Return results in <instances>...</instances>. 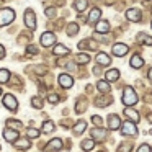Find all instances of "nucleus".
I'll list each match as a JSON object with an SVG mask.
<instances>
[{
  "mask_svg": "<svg viewBox=\"0 0 152 152\" xmlns=\"http://www.w3.org/2000/svg\"><path fill=\"white\" fill-rule=\"evenodd\" d=\"M121 102L124 103L126 106L136 105V102H137V93H136V90L132 88V87H126V88H124V93H123Z\"/></svg>",
  "mask_w": 152,
  "mask_h": 152,
  "instance_id": "f257e3e1",
  "label": "nucleus"
},
{
  "mask_svg": "<svg viewBox=\"0 0 152 152\" xmlns=\"http://www.w3.org/2000/svg\"><path fill=\"white\" fill-rule=\"evenodd\" d=\"M15 20V12L12 8H4L0 10V26H5V25H10Z\"/></svg>",
  "mask_w": 152,
  "mask_h": 152,
  "instance_id": "f03ea898",
  "label": "nucleus"
},
{
  "mask_svg": "<svg viewBox=\"0 0 152 152\" xmlns=\"http://www.w3.org/2000/svg\"><path fill=\"white\" fill-rule=\"evenodd\" d=\"M137 123H132V121H124L121 124V134L124 136H137Z\"/></svg>",
  "mask_w": 152,
  "mask_h": 152,
  "instance_id": "7ed1b4c3",
  "label": "nucleus"
},
{
  "mask_svg": "<svg viewBox=\"0 0 152 152\" xmlns=\"http://www.w3.org/2000/svg\"><path fill=\"white\" fill-rule=\"evenodd\" d=\"M2 102H4V106H7L10 111H15V110L18 108V102H17V98H15L12 93H7V95L4 96V100H2Z\"/></svg>",
  "mask_w": 152,
  "mask_h": 152,
  "instance_id": "20e7f679",
  "label": "nucleus"
},
{
  "mask_svg": "<svg viewBox=\"0 0 152 152\" xmlns=\"http://www.w3.org/2000/svg\"><path fill=\"white\" fill-rule=\"evenodd\" d=\"M25 25L30 30H36V17H34L33 10H26L25 12Z\"/></svg>",
  "mask_w": 152,
  "mask_h": 152,
  "instance_id": "39448f33",
  "label": "nucleus"
},
{
  "mask_svg": "<svg viewBox=\"0 0 152 152\" xmlns=\"http://www.w3.org/2000/svg\"><path fill=\"white\" fill-rule=\"evenodd\" d=\"M106 134H108V132H106L103 128H93V129H92V139H93V141H96V142L105 141V139H106Z\"/></svg>",
  "mask_w": 152,
  "mask_h": 152,
  "instance_id": "423d86ee",
  "label": "nucleus"
},
{
  "mask_svg": "<svg viewBox=\"0 0 152 152\" xmlns=\"http://www.w3.org/2000/svg\"><path fill=\"white\" fill-rule=\"evenodd\" d=\"M54 41H56V34L54 33H43L41 34V44H43L44 48H49V46H53L54 44Z\"/></svg>",
  "mask_w": 152,
  "mask_h": 152,
  "instance_id": "0eeeda50",
  "label": "nucleus"
},
{
  "mask_svg": "<svg viewBox=\"0 0 152 152\" xmlns=\"http://www.w3.org/2000/svg\"><path fill=\"white\" fill-rule=\"evenodd\" d=\"M59 85L62 88H70L74 85V79L69 75V74H61L59 75Z\"/></svg>",
  "mask_w": 152,
  "mask_h": 152,
  "instance_id": "6e6552de",
  "label": "nucleus"
},
{
  "mask_svg": "<svg viewBox=\"0 0 152 152\" xmlns=\"http://www.w3.org/2000/svg\"><path fill=\"white\" fill-rule=\"evenodd\" d=\"M128 51H129V48L126 46V44H123V43H116L115 46H113V54H115V56H118V57L126 56V54H128Z\"/></svg>",
  "mask_w": 152,
  "mask_h": 152,
  "instance_id": "1a4fd4ad",
  "label": "nucleus"
},
{
  "mask_svg": "<svg viewBox=\"0 0 152 152\" xmlns=\"http://www.w3.org/2000/svg\"><path fill=\"white\" fill-rule=\"evenodd\" d=\"M4 139L5 141H8V142H17L18 139V131H15V129H12V128H7L4 131Z\"/></svg>",
  "mask_w": 152,
  "mask_h": 152,
  "instance_id": "9d476101",
  "label": "nucleus"
},
{
  "mask_svg": "<svg viewBox=\"0 0 152 152\" xmlns=\"http://www.w3.org/2000/svg\"><path fill=\"white\" fill-rule=\"evenodd\" d=\"M126 18H128L129 21H141V18H142L141 10H139V8H129V10L126 12Z\"/></svg>",
  "mask_w": 152,
  "mask_h": 152,
  "instance_id": "9b49d317",
  "label": "nucleus"
},
{
  "mask_svg": "<svg viewBox=\"0 0 152 152\" xmlns=\"http://www.w3.org/2000/svg\"><path fill=\"white\" fill-rule=\"evenodd\" d=\"M108 128L111 129V131L121 128V119H119L118 115H110L108 116Z\"/></svg>",
  "mask_w": 152,
  "mask_h": 152,
  "instance_id": "f8f14e48",
  "label": "nucleus"
},
{
  "mask_svg": "<svg viewBox=\"0 0 152 152\" xmlns=\"http://www.w3.org/2000/svg\"><path fill=\"white\" fill-rule=\"evenodd\" d=\"M61 149H62V141L61 139H53V141L48 142L46 152H56V151H61Z\"/></svg>",
  "mask_w": 152,
  "mask_h": 152,
  "instance_id": "ddd939ff",
  "label": "nucleus"
},
{
  "mask_svg": "<svg viewBox=\"0 0 152 152\" xmlns=\"http://www.w3.org/2000/svg\"><path fill=\"white\" fill-rule=\"evenodd\" d=\"M124 115L128 116L129 121H132V123H139V119H141L139 118V113L136 111L134 108H131V106H126L124 108Z\"/></svg>",
  "mask_w": 152,
  "mask_h": 152,
  "instance_id": "4468645a",
  "label": "nucleus"
},
{
  "mask_svg": "<svg viewBox=\"0 0 152 152\" xmlns=\"http://www.w3.org/2000/svg\"><path fill=\"white\" fill-rule=\"evenodd\" d=\"M96 64L106 67V66H110V64H111V57H110L106 53H98V54H96Z\"/></svg>",
  "mask_w": 152,
  "mask_h": 152,
  "instance_id": "2eb2a0df",
  "label": "nucleus"
},
{
  "mask_svg": "<svg viewBox=\"0 0 152 152\" xmlns=\"http://www.w3.org/2000/svg\"><path fill=\"white\" fill-rule=\"evenodd\" d=\"M31 142L28 137H20L17 142H15V147L18 149V151H26V149H30Z\"/></svg>",
  "mask_w": 152,
  "mask_h": 152,
  "instance_id": "dca6fc26",
  "label": "nucleus"
},
{
  "mask_svg": "<svg viewBox=\"0 0 152 152\" xmlns=\"http://www.w3.org/2000/svg\"><path fill=\"white\" fill-rule=\"evenodd\" d=\"M100 17H102V10H100V8H93V10L90 12L88 23H92V25H96V21L100 20Z\"/></svg>",
  "mask_w": 152,
  "mask_h": 152,
  "instance_id": "f3484780",
  "label": "nucleus"
},
{
  "mask_svg": "<svg viewBox=\"0 0 152 152\" xmlns=\"http://www.w3.org/2000/svg\"><path fill=\"white\" fill-rule=\"evenodd\" d=\"M129 64H131L132 69H141V67L144 66V61H142L141 56H132L131 61H129Z\"/></svg>",
  "mask_w": 152,
  "mask_h": 152,
  "instance_id": "a211bd4d",
  "label": "nucleus"
},
{
  "mask_svg": "<svg viewBox=\"0 0 152 152\" xmlns=\"http://www.w3.org/2000/svg\"><path fill=\"white\" fill-rule=\"evenodd\" d=\"M85 128H87V123L83 121V119H80V121H77V124L74 126V134H82L83 131H85Z\"/></svg>",
  "mask_w": 152,
  "mask_h": 152,
  "instance_id": "6ab92c4d",
  "label": "nucleus"
},
{
  "mask_svg": "<svg viewBox=\"0 0 152 152\" xmlns=\"http://www.w3.org/2000/svg\"><path fill=\"white\" fill-rule=\"evenodd\" d=\"M96 28V33H108L110 31V23L108 21H100V23L95 25Z\"/></svg>",
  "mask_w": 152,
  "mask_h": 152,
  "instance_id": "aec40b11",
  "label": "nucleus"
},
{
  "mask_svg": "<svg viewBox=\"0 0 152 152\" xmlns=\"http://www.w3.org/2000/svg\"><path fill=\"white\" fill-rule=\"evenodd\" d=\"M106 79H108L110 82H116V80L119 79V70L118 69H110L108 72H106Z\"/></svg>",
  "mask_w": 152,
  "mask_h": 152,
  "instance_id": "412c9836",
  "label": "nucleus"
},
{
  "mask_svg": "<svg viewBox=\"0 0 152 152\" xmlns=\"http://www.w3.org/2000/svg\"><path fill=\"white\" fill-rule=\"evenodd\" d=\"M54 54H57V56H67V54H70V51L66 46H62V44H57V46H54Z\"/></svg>",
  "mask_w": 152,
  "mask_h": 152,
  "instance_id": "4be33fe9",
  "label": "nucleus"
},
{
  "mask_svg": "<svg viewBox=\"0 0 152 152\" xmlns=\"http://www.w3.org/2000/svg\"><path fill=\"white\" fill-rule=\"evenodd\" d=\"M137 41L142 43V44H147V46H152V38L147 36L145 33H139L137 34Z\"/></svg>",
  "mask_w": 152,
  "mask_h": 152,
  "instance_id": "5701e85b",
  "label": "nucleus"
},
{
  "mask_svg": "<svg viewBox=\"0 0 152 152\" xmlns=\"http://www.w3.org/2000/svg\"><path fill=\"white\" fill-rule=\"evenodd\" d=\"M93 145H95V141H93V139H85V141L80 142V147H82V151H92Z\"/></svg>",
  "mask_w": 152,
  "mask_h": 152,
  "instance_id": "b1692460",
  "label": "nucleus"
},
{
  "mask_svg": "<svg viewBox=\"0 0 152 152\" xmlns=\"http://www.w3.org/2000/svg\"><path fill=\"white\" fill-rule=\"evenodd\" d=\"M41 131H43L44 134H49V132H53V131H54V123H53V121L43 123V126H41Z\"/></svg>",
  "mask_w": 152,
  "mask_h": 152,
  "instance_id": "393cba45",
  "label": "nucleus"
},
{
  "mask_svg": "<svg viewBox=\"0 0 152 152\" xmlns=\"http://www.w3.org/2000/svg\"><path fill=\"white\" fill-rule=\"evenodd\" d=\"M96 88H98L102 93H108L110 92V83L105 82V80H100V82L96 83Z\"/></svg>",
  "mask_w": 152,
  "mask_h": 152,
  "instance_id": "a878e982",
  "label": "nucleus"
},
{
  "mask_svg": "<svg viewBox=\"0 0 152 152\" xmlns=\"http://www.w3.org/2000/svg\"><path fill=\"white\" fill-rule=\"evenodd\" d=\"M74 7H75L77 12H83L88 7V2H87V0H75V5H74Z\"/></svg>",
  "mask_w": 152,
  "mask_h": 152,
  "instance_id": "bb28decb",
  "label": "nucleus"
},
{
  "mask_svg": "<svg viewBox=\"0 0 152 152\" xmlns=\"http://www.w3.org/2000/svg\"><path fill=\"white\" fill-rule=\"evenodd\" d=\"M111 102H113L111 96H105V98H98V100H95V103L100 106V108H105V106L108 105V103H111Z\"/></svg>",
  "mask_w": 152,
  "mask_h": 152,
  "instance_id": "cd10ccee",
  "label": "nucleus"
},
{
  "mask_svg": "<svg viewBox=\"0 0 152 152\" xmlns=\"http://www.w3.org/2000/svg\"><path fill=\"white\" fill-rule=\"evenodd\" d=\"M77 33H79V26H77V23H70L69 26H67V34H69V36H75Z\"/></svg>",
  "mask_w": 152,
  "mask_h": 152,
  "instance_id": "c85d7f7f",
  "label": "nucleus"
},
{
  "mask_svg": "<svg viewBox=\"0 0 152 152\" xmlns=\"http://www.w3.org/2000/svg\"><path fill=\"white\" fill-rule=\"evenodd\" d=\"M8 79H10V72L7 69H0V83L8 82Z\"/></svg>",
  "mask_w": 152,
  "mask_h": 152,
  "instance_id": "c756f323",
  "label": "nucleus"
},
{
  "mask_svg": "<svg viewBox=\"0 0 152 152\" xmlns=\"http://www.w3.org/2000/svg\"><path fill=\"white\" fill-rule=\"evenodd\" d=\"M31 105L36 110H39V108H43V100H41L39 96H33V98H31Z\"/></svg>",
  "mask_w": 152,
  "mask_h": 152,
  "instance_id": "7c9ffc66",
  "label": "nucleus"
},
{
  "mask_svg": "<svg viewBox=\"0 0 152 152\" xmlns=\"http://www.w3.org/2000/svg\"><path fill=\"white\" fill-rule=\"evenodd\" d=\"M7 128H13V129H21V123L20 121H13V119H8L7 121Z\"/></svg>",
  "mask_w": 152,
  "mask_h": 152,
  "instance_id": "2f4dec72",
  "label": "nucleus"
},
{
  "mask_svg": "<svg viewBox=\"0 0 152 152\" xmlns=\"http://www.w3.org/2000/svg\"><path fill=\"white\" fill-rule=\"evenodd\" d=\"M88 61H90V56H88V54H85V53L77 56V62H79V64H87Z\"/></svg>",
  "mask_w": 152,
  "mask_h": 152,
  "instance_id": "473e14b6",
  "label": "nucleus"
},
{
  "mask_svg": "<svg viewBox=\"0 0 152 152\" xmlns=\"http://www.w3.org/2000/svg\"><path fill=\"white\" fill-rule=\"evenodd\" d=\"M39 134H41V132L38 131V129H34V128H30V129H28V137H31V139L39 137Z\"/></svg>",
  "mask_w": 152,
  "mask_h": 152,
  "instance_id": "72a5a7b5",
  "label": "nucleus"
},
{
  "mask_svg": "<svg viewBox=\"0 0 152 152\" xmlns=\"http://www.w3.org/2000/svg\"><path fill=\"white\" fill-rule=\"evenodd\" d=\"M85 110H87V106H85V102H79V103H77V108H75V111L77 113H82V111H85Z\"/></svg>",
  "mask_w": 152,
  "mask_h": 152,
  "instance_id": "f704fd0d",
  "label": "nucleus"
},
{
  "mask_svg": "<svg viewBox=\"0 0 152 152\" xmlns=\"http://www.w3.org/2000/svg\"><path fill=\"white\" fill-rule=\"evenodd\" d=\"M136 152H152V149L149 147V144H141V147H139Z\"/></svg>",
  "mask_w": 152,
  "mask_h": 152,
  "instance_id": "c9c22d12",
  "label": "nucleus"
},
{
  "mask_svg": "<svg viewBox=\"0 0 152 152\" xmlns=\"http://www.w3.org/2000/svg\"><path fill=\"white\" fill-rule=\"evenodd\" d=\"M132 149L131 144H121V147H119V152H129Z\"/></svg>",
  "mask_w": 152,
  "mask_h": 152,
  "instance_id": "e433bc0d",
  "label": "nucleus"
},
{
  "mask_svg": "<svg viewBox=\"0 0 152 152\" xmlns=\"http://www.w3.org/2000/svg\"><path fill=\"white\" fill-rule=\"evenodd\" d=\"M26 53L30 54V56H34V54L38 53V49H36V46H28L26 48Z\"/></svg>",
  "mask_w": 152,
  "mask_h": 152,
  "instance_id": "4c0bfd02",
  "label": "nucleus"
},
{
  "mask_svg": "<svg viewBox=\"0 0 152 152\" xmlns=\"http://www.w3.org/2000/svg\"><path fill=\"white\" fill-rule=\"evenodd\" d=\"M48 100H49V103H57V102H59V98H57V95H54V93H51V95L48 96Z\"/></svg>",
  "mask_w": 152,
  "mask_h": 152,
  "instance_id": "58836bf2",
  "label": "nucleus"
},
{
  "mask_svg": "<svg viewBox=\"0 0 152 152\" xmlns=\"http://www.w3.org/2000/svg\"><path fill=\"white\" fill-rule=\"evenodd\" d=\"M92 121H93V124H96V126L102 124V118H100V116H92Z\"/></svg>",
  "mask_w": 152,
  "mask_h": 152,
  "instance_id": "ea45409f",
  "label": "nucleus"
},
{
  "mask_svg": "<svg viewBox=\"0 0 152 152\" xmlns=\"http://www.w3.org/2000/svg\"><path fill=\"white\" fill-rule=\"evenodd\" d=\"M46 15H48V17H54V15H56V8H48Z\"/></svg>",
  "mask_w": 152,
  "mask_h": 152,
  "instance_id": "a19ab883",
  "label": "nucleus"
},
{
  "mask_svg": "<svg viewBox=\"0 0 152 152\" xmlns=\"http://www.w3.org/2000/svg\"><path fill=\"white\" fill-rule=\"evenodd\" d=\"M5 56V49H4V48H2V46H0V59H2V57H4Z\"/></svg>",
  "mask_w": 152,
  "mask_h": 152,
  "instance_id": "79ce46f5",
  "label": "nucleus"
},
{
  "mask_svg": "<svg viewBox=\"0 0 152 152\" xmlns=\"http://www.w3.org/2000/svg\"><path fill=\"white\" fill-rule=\"evenodd\" d=\"M147 77H149V80H152V69L149 70V74H147Z\"/></svg>",
  "mask_w": 152,
  "mask_h": 152,
  "instance_id": "37998d69",
  "label": "nucleus"
},
{
  "mask_svg": "<svg viewBox=\"0 0 152 152\" xmlns=\"http://www.w3.org/2000/svg\"><path fill=\"white\" fill-rule=\"evenodd\" d=\"M149 121H151V123H152V115H151V116H149Z\"/></svg>",
  "mask_w": 152,
  "mask_h": 152,
  "instance_id": "c03bdc74",
  "label": "nucleus"
},
{
  "mask_svg": "<svg viewBox=\"0 0 152 152\" xmlns=\"http://www.w3.org/2000/svg\"><path fill=\"white\" fill-rule=\"evenodd\" d=\"M0 93H2V90H0Z\"/></svg>",
  "mask_w": 152,
  "mask_h": 152,
  "instance_id": "a18cd8bd",
  "label": "nucleus"
},
{
  "mask_svg": "<svg viewBox=\"0 0 152 152\" xmlns=\"http://www.w3.org/2000/svg\"><path fill=\"white\" fill-rule=\"evenodd\" d=\"M100 152H103V151H100Z\"/></svg>",
  "mask_w": 152,
  "mask_h": 152,
  "instance_id": "49530a36",
  "label": "nucleus"
}]
</instances>
